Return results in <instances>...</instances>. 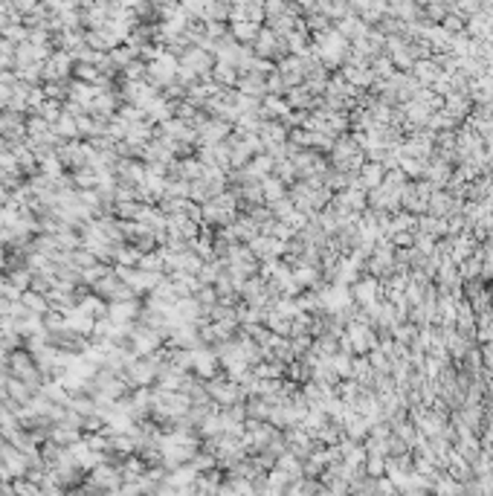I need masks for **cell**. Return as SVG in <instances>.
Wrapping results in <instances>:
<instances>
[{
  "instance_id": "6da1fadb",
  "label": "cell",
  "mask_w": 493,
  "mask_h": 496,
  "mask_svg": "<svg viewBox=\"0 0 493 496\" xmlns=\"http://www.w3.org/2000/svg\"><path fill=\"white\" fill-rule=\"evenodd\" d=\"M0 462L6 465V470H9V476L12 479H21V476H27V470H29V458H27V453L21 450V447H15V444H3L0 447Z\"/></svg>"
},
{
  "instance_id": "7a4b0ae2",
  "label": "cell",
  "mask_w": 493,
  "mask_h": 496,
  "mask_svg": "<svg viewBox=\"0 0 493 496\" xmlns=\"http://www.w3.org/2000/svg\"><path fill=\"white\" fill-rule=\"evenodd\" d=\"M140 308H142L140 296H137V299H122V302H108V317L114 319L116 325L137 322V317H140Z\"/></svg>"
},
{
  "instance_id": "3957f363",
  "label": "cell",
  "mask_w": 493,
  "mask_h": 496,
  "mask_svg": "<svg viewBox=\"0 0 493 496\" xmlns=\"http://www.w3.org/2000/svg\"><path fill=\"white\" fill-rule=\"evenodd\" d=\"M218 366H220L218 352H206L203 345H201V348H194V366H192V371H194L201 380L215 378V374H218Z\"/></svg>"
},
{
  "instance_id": "277c9868",
  "label": "cell",
  "mask_w": 493,
  "mask_h": 496,
  "mask_svg": "<svg viewBox=\"0 0 493 496\" xmlns=\"http://www.w3.org/2000/svg\"><path fill=\"white\" fill-rule=\"evenodd\" d=\"M250 250L255 252V259H270V256H276V252L285 250V244L276 241L273 235H253L250 238Z\"/></svg>"
},
{
  "instance_id": "5b68a950",
  "label": "cell",
  "mask_w": 493,
  "mask_h": 496,
  "mask_svg": "<svg viewBox=\"0 0 493 496\" xmlns=\"http://www.w3.org/2000/svg\"><path fill=\"white\" fill-rule=\"evenodd\" d=\"M276 50H279L276 32L270 29V27H262V29H258V35H255V41H253V53H255L258 58H270Z\"/></svg>"
},
{
  "instance_id": "8992f818",
  "label": "cell",
  "mask_w": 493,
  "mask_h": 496,
  "mask_svg": "<svg viewBox=\"0 0 493 496\" xmlns=\"http://www.w3.org/2000/svg\"><path fill=\"white\" fill-rule=\"evenodd\" d=\"M79 311H84V313H90V317H108V299H102L99 293H93V290H88L81 299H79V305H76Z\"/></svg>"
},
{
  "instance_id": "52a82bcc",
  "label": "cell",
  "mask_w": 493,
  "mask_h": 496,
  "mask_svg": "<svg viewBox=\"0 0 493 496\" xmlns=\"http://www.w3.org/2000/svg\"><path fill=\"white\" fill-rule=\"evenodd\" d=\"M21 302L27 305V311L29 313H38V317H44V313L49 311V299H47V293H41V290H35V287H27L21 293Z\"/></svg>"
},
{
  "instance_id": "ba28073f",
  "label": "cell",
  "mask_w": 493,
  "mask_h": 496,
  "mask_svg": "<svg viewBox=\"0 0 493 496\" xmlns=\"http://www.w3.org/2000/svg\"><path fill=\"white\" fill-rule=\"evenodd\" d=\"M258 29H262V23H255V21H232L229 35H232V38H236L238 44H253L255 35H258Z\"/></svg>"
},
{
  "instance_id": "9c48e42d",
  "label": "cell",
  "mask_w": 493,
  "mask_h": 496,
  "mask_svg": "<svg viewBox=\"0 0 493 496\" xmlns=\"http://www.w3.org/2000/svg\"><path fill=\"white\" fill-rule=\"evenodd\" d=\"M53 131L61 137V140H76L79 137V125H76V116L70 114H61L55 122H53Z\"/></svg>"
},
{
  "instance_id": "30bf717a",
  "label": "cell",
  "mask_w": 493,
  "mask_h": 496,
  "mask_svg": "<svg viewBox=\"0 0 493 496\" xmlns=\"http://www.w3.org/2000/svg\"><path fill=\"white\" fill-rule=\"evenodd\" d=\"M262 192H264V200L267 203H273V200H279L281 198V180L279 177H262Z\"/></svg>"
},
{
  "instance_id": "8fae6325",
  "label": "cell",
  "mask_w": 493,
  "mask_h": 496,
  "mask_svg": "<svg viewBox=\"0 0 493 496\" xmlns=\"http://www.w3.org/2000/svg\"><path fill=\"white\" fill-rule=\"evenodd\" d=\"M38 114L47 119V122H55V119L64 114V102H58V99H47L41 107H38Z\"/></svg>"
},
{
  "instance_id": "7c38bea8",
  "label": "cell",
  "mask_w": 493,
  "mask_h": 496,
  "mask_svg": "<svg viewBox=\"0 0 493 496\" xmlns=\"http://www.w3.org/2000/svg\"><path fill=\"white\" fill-rule=\"evenodd\" d=\"M279 465H281V470H285V476H299V462H296L293 456H281Z\"/></svg>"
},
{
  "instance_id": "4fadbf2b",
  "label": "cell",
  "mask_w": 493,
  "mask_h": 496,
  "mask_svg": "<svg viewBox=\"0 0 493 496\" xmlns=\"http://www.w3.org/2000/svg\"><path fill=\"white\" fill-rule=\"evenodd\" d=\"M9 198H12V192L3 183H0V207H3V203H9Z\"/></svg>"
},
{
  "instance_id": "5bb4252c",
  "label": "cell",
  "mask_w": 493,
  "mask_h": 496,
  "mask_svg": "<svg viewBox=\"0 0 493 496\" xmlns=\"http://www.w3.org/2000/svg\"><path fill=\"white\" fill-rule=\"evenodd\" d=\"M3 444H6V435H3V432H0V447H3Z\"/></svg>"
}]
</instances>
